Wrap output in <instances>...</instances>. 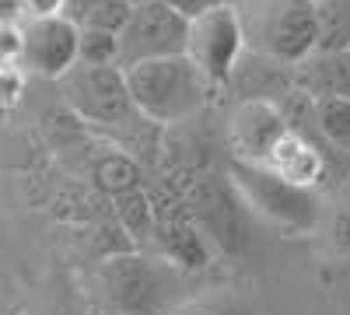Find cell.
I'll return each mask as SVG.
<instances>
[{
	"label": "cell",
	"mask_w": 350,
	"mask_h": 315,
	"mask_svg": "<svg viewBox=\"0 0 350 315\" xmlns=\"http://www.w3.org/2000/svg\"><path fill=\"white\" fill-rule=\"evenodd\" d=\"M105 315H168L186 298V273L144 249L112 252L98 266Z\"/></svg>",
	"instance_id": "obj_1"
},
{
	"label": "cell",
	"mask_w": 350,
	"mask_h": 315,
	"mask_svg": "<svg viewBox=\"0 0 350 315\" xmlns=\"http://www.w3.org/2000/svg\"><path fill=\"white\" fill-rule=\"evenodd\" d=\"M126 92L140 120L154 126H179L207 109L214 88L193 60L183 56H161V60L133 64L123 70Z\"/></svg>",
	"instance_id": "obj_2"
},
{
	"label": "cell",
	"mask_w": 350,
	"mask_h": 315,
	"mask_svg": "<svg viewBox=\"0 0 350 315\" xmlns=\"http://www.w3.org/2000/svg\"><path fill=\"white\" fill-rule=\"evenodd\" d=\"M242 36L245 49L256 56L295 70L319 46L315 32V4L312 0H242Z\"/></svg>",
	"instance_id": "obj_3"
},
{
	"label": "cell",
	"mask_w": 350,
	"mask_h": 315,
	"mask_svg": "<svg viewBox=\"0 0 350 315\" xmlns=\"http://www.w3.org/2000/svg\"><path fill=\"white\" fill-rule=\"evenodd\" d=\"M231 186H235L245 207L287 228V232H315L319 221H323L315 189H301L295 182L280 179L270 168L231 161Z\"/></svg>",
	"instance_id": "obj_4"
},
{
	"label": "cell",
	"mask_w": 350,
	"mask_h": 315,
	"mask_svg": "<svg viewBox=\"0 0 350 315\" xmlns=\"http://www.w3.org/2000/svg\"><path fill=\"white\" fill-rule=\"evenodd\" d=\"M186 56L193 67L211 81V88H228L231 74L239 60L245 56V36H242V18L239 8L224 0V4L189 18V36H186Z\"/></svg>",
	"instance_id": "obj_5"
},
{
	"label": "cell",
	"mask_w": 350,
	"mask_h": 315,
	"mask_svg": "<svg viewBox=\"0 0 350 315\" xmlns=\"http://www.w3.org/2000/svg\"><path fill=\"white\" fill-rule=\"evenodd\" d=\"M60 95L77 120L92 126H126L137 109L126 92L123 67H88L74 64L60 81Z\"/></svg>",
	"instance_id": "obj_6"
},
{
	"label": "cell",
	"mask_w": 350,
	"mask_h": 315,
	"mask_svg": "<svg viewBox=\"0 0 350 315\" xmlns=\"http://www.w3.org/2000/svg\"><path fill=\"white\" fill-rule=\"evenodd\" d=\"M154 200V249L161 260H168L175 270L196 273L211 266V238L200 232L189 207L179 189L161 186V193H151Z\"/></svg>",
	"instance_id": "obj_7"
},
{
	"label": "cell",
	"mask_w": 350,
	"mask_h": 315,
	"mask_svg": "<svg viewBox=\"0 0 350 315\" xmlns=\"http://www.w3.org/2000/svg\"><path fill=\"white\" fill-rule=\"evenodd\" d=\"M189 36V18L172 11L161 0L137 4L126 28L120 32V67L161 60V56H183Z\"/></svg>",
	"instance_id": "obj_8"
},
{
	"label": "cell",
	"mask_w": 350,
	"mask_h": 315,
	"mask_svg": "<svg viewBox=\"0 0 350 315\" xmlns=\"http://www.w3.org/2000/svg\"><path fill=\"white\" fill-rule=\"evenodd\" d=\"M287 130H291V120H287V112H284L280 102L242 98V102H235V109L228 112L224 140H228V151H231L235 161L267 168L270 154L287 137Z\"/></svg>",
	"instance_id": "obj_9"
},
{
	"label": "cell",
	"mask_w": 350,
	"mask_h": 315,
	"mask_svg": "<svg viewBox=\"0 0 350 315\" xmlns=\"http://www.w3.org/2000/svg\"><path fill=\"white\" fill-rule=\"evenodd\" d=\"M183 200L200 224V232L224 252H242L245 249V221H242V196L235 193L231 179L217 176H200L183 189Z\"/></svg>",
	"instance_id": "obj_10"
},
{
	"label": "cell",
	"mask_w": 350,
	"mask_h": 315,
	"mask_svg": "<svg viewBox=\"0 0 350 315\" xmlns=\"http://www.w3.org/2000/svg\"><path fill=\"white\" fill-rule=\"evenodd\" d=\"M21 70H32L46 81H60L77 64V25L67 18H32L21 21Z\"/></svg>",
	"instance_id": "obj_11"
},
{
	"label": "cell",
	"mask_w": 350,
	"mask_h": 315,
	"mask_svg": "<svg viewBox=\"0 0 350 315\" xmlns=\"http://www.w3.org/2000/svg\"><path fill=\"white\" fill-rule=\"evenodd\" d=\"M295 92L308 102L323 98H350V49L343 53H326L315 49L291 70Z\"/></svg>",
	"instance_id": "obj_12"
},
{
	"label": "cell",
	"mask_w": 350,
	"mask_h": 315,
	"mask_svg": "<svg viewBox=\"0 0 350 315\" xmlns=\"http://www.w3.org/2000/svg\"><path fill=\"white\" fill-rule=\"evenodd\" d=\"M267 168L277 172L280 179L301 186V189H315L319 182L326 179V154L319 151V144L308 133H301L298 126H291L287 137L277 144V151L270 154Z\"/></svg>",
	"instance_id": "obj_13"
},
{
	"label": "cell",
	"mask_w": 350,
	"mask_h": 315,
	"mask_svg": "<svg viewBox=\"0 0 350 315\" xmlns=\"http://www.w3.org/2000/svg\"><path fill=\"white\" fill-rule=\"evenodd\" d=\"M116 217H120V228L130 235L133 245H140V249L148 245L154 238V200H151L148 186L116 196Z\"/></svg>",
	"instance_id": "obj_14"
},
{
	"label": "cell",
	"mask_w": 350,
	"mask_h": 315,
	"mask_svg": "<svg viewBox=\"0 0 350 315\" xmlns=\"http://www.w3.org/2000/svg\"><path fill=\"white\" fill-rule=\"evenodd\" d=\"M95 186L116 200V196H123L130 189H140L144 172H140L137 158H130L126 151H109L95 161Z\"/></svg>",
	"instance_id": "obj_15"
},
{
	"label": "cell",
	"mask_w": 350,
	"mask_h": 315,
	"mask_svg": "<svg viewBox=\"0 0 350 315\" xmlns=\"http://www.w3.org/2000/svg\"><path fill=\"white\" fill-rule=\"evenodd\" d=\"M315 133L340 154H350V98H323L312 102Z\"/></svg>",
	"instance_id": "obj_16"
},
{
	"label": "cell",
	"mask_w": 350,
	"mask_h": 315,
	"mask_svg": "<svg viewBox=\"0 0 350 315\" xmlns=\"http://www.w3.org/2000/svg\"><path fill=\"white\" fill-rule=\"evenodd\" d=\"M315 32H319L315 49H326V53L350 49V0H319Z\"/></svg>",
	"instance_id": "obj_17"
},
{
	"label": "cell",
	"mask_w": 350,
	"mask_h": 315,
	"mask_svg": "<svg viewBox=\"0 0 350 315\" xmlns=\"http://www.w3.org/2000/svg\"><path fill=\"white\" fill-rule=\"evenodd\" d=\"M77 64L88 67H120V36L77 28Z\"/></svg>",
	"instance_id": "obj_18"
},
{
	"label": "cell",
	"mask_w": 350,
	"mask_h": 315,
	"mask_svg": "<svg viewBox=\"0 0 350 315\" xmlns=\"http://www.w3.org/2000/svg\"><path fill=\"white\" fill-rule=\"evenodd\" d=\"M168 315H245V308L231 291H200L186 295Z\"/></svg>",
	"instance_id": "obj_19"
},
{
	"label": "cell",
	"mask_w": 350,
	"mask_h": 315,
	"mask_svg": "<svg viewBox=\"0 0 350 315\" xmlns=\"http://www.w3.org/2000/svg\"><path fill=\"white\" fill-rule=\"evenodd\" d=\"M133 8L126 4V0H105L102 8H95L92 14H88V21L81 28H95V32H109V36H120L126 21H130Z\"/></svg>",
	"instance_id": "obj_20"
},
{
	"label": "cell",
	"mask_w": 350,
	"mask_h": 315,
	"mask_svg": "<svg viewBox=\"0 0 350 315\" xmlns=\"http://www.w3.org/2000/svg\"><path fill=\"white\" fill-rule=\"evenodd\" d=\"M21 49H25L21 21L0 18V67H21Z\"/></svg>",
	"instance_id": "obj_21"
},
{
	"label": "cell",
	"mask_w": 350,
	"mask_h": 315,
	"mask_svg": "<svg viewBox=\"0 0 350 315\" xmlns=\"http://www.w3.org/2000/svg\"><path fill=\"white\" fill-rule=\"evenodd\" d=\"M25 95V70L21 67H0V105H18Z\"/></svg>",
	"instance_id": "obj_22"
},
{
	"label": "cell",
	"mask_w": 350,
	"mask_h": 315,
	"mask_svg": "<svg viewBox=\"0 0 350 315\" xmlns=\"http://www.w3.org/2000/svg\"><path fill=\"white\" fill-rule=\"evenodd\" d=\"M21 14H25V21H32V18H60L64 14V0H21Z\"/></svg>",
	"instance_id": "obj_23"
},
{
	"label": "cell",
	"mask_w": 350,
	"mask_h": 315,
	"mask_svg": "<svg viewBox=\"0 0 350 315\" xmlns=\"http://www.w3.org/2000/svg\"><path fill=\"white\" fill-rule=\"evenodd\" d=\"M105 4V0H64V14L60 18H67L70 25H84L88 21V14H92L95 8H102Z\"/></svg>",
	"instance_id": "obj_24"
},
{
	"label": "cell",
	"mask_w": 350,
	"mask_h": 315,
	"mask_svg": "<svg viewBox=\"0 0 350 315\" xmlns=\"http://www.w3.org/2000/svg\"><path fill=\"white\" fill-rule=\"evenodd\" d=\"M161 4H168L172 11H179L183 18H196V14H203V11L224 4V0H161Z\"/></svg>",
	"instance_id": "obj_25"
},
{
	"label": "cell",
	"mask_w": 350,
	"mask_h": 315,
	"mask_svg": "<svg viewBox=\"0 0 350 315\" xmlns=\"http://www.w3.org/2000/svg\"><path fill=\"white\" fill-rule=\"evenodd\" d=\"M333 238H336V245H340V249H347V252H350V204H343V207H340V214L333 217Z\"/></svg>",
	"instance_id": "obj_26"
},
{
	"label": "cell",
	"mask_w": 350,
	"mask_h": 315,
	"mask_svg": "<svg viewBox=\"0 0 350 315\" xmlns=\"http://www.w3.org/2000/svg\"><path fill=\"white\" fill-rule=\"evenodd\" d=\"M126 4H130V8H137V4H148V0H126Z\"/></svg>",
	"instance_id": "obj_27"
},
{
	"label": "cell",
	"mask_w": 350,
	"mask_h": 315,
	"mask_svg": "<svg viewBox=\"0 0 350 315\" xmlns=\"http://www.w3.org/2000/svg\"><path fill=\"white\" fill-rule=\"evenodd\" d=\"M231 4H239V0H231Z\"/></svg>",
	"instance_id": "obj_28"
},
{
	"label": "cell",
	"mask_w": 350,
	"mask_h": 315,
	"mask_svg": "<svg viewBox=\"0 0 350 315\" xmlns=\"http://www.w3.org/2000/svg\"><path fill=\"white\" fill-rule=\"evenodd\" d=\"M312 4H319V0H312Z\"/></svg>",
	"instance_id": "obj_29"
},
{
	"label": "cell",
	"mask_w": 350,
	"mask_h": 315,
	"mask_svg": "<svg viewBox=\"0 0 350 315\" xmlns=\"http://www.w3.org/2000/svg\"><path fill=\"white\" fill-rule=\"evenodd\" d=\"M102 315H105V312H102Z\"/></svg>",
	"instance_id": "obj_30"
}]
</instances>
